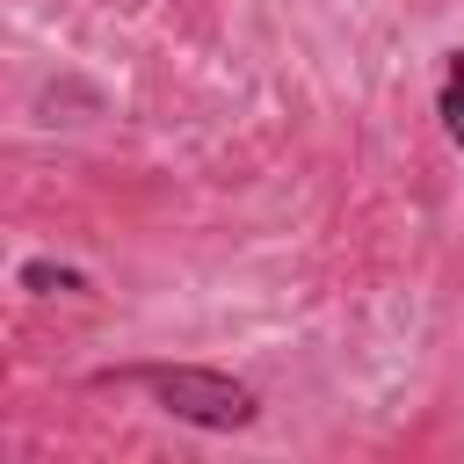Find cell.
Returning <instances> with one entry per match:
<instances>
[{
    "label": "cell",
    "instance_id": "cell-3",
    "mask_svg": "<svg viewBox=\"0 0 464 464\" xmlns=\"http://www.w3.org/2000/svg\"><path fill=\"white\" fill-rule=\"evenodd\" d=\"M22 290L58 297V290H87V276L80 268H58V261H22Z\"/></svg>",
    "mask_w": 464,
    "mask_h": 464
},
{
    "label": "cell",
    "instance_id": "cell-1",
    "mask_svg": "<svg viewBox=\"0 0 464 464\" xmlns=\"http://www.w3.org/2000/svg\"><path fill=\"white\" fill-rule=\"evenodd\" d=\"M130 384H145L160 399V413H174L188 428H210V435H232L261 413L254 384H239L225 370H196V362H145V370H130Z\"/></svg>",
    "mask_w": 464,
    "mask_h": 464
},
{
    "label": "cell",
    "instance_id": "cell-2",
    "mask_svg": "<svg viewBox=\"0 0 464 464\" xmlns=\"http://www.w3.org/2000/svg\"><path fill=\"white\" fill-rule=\"evenodd\" d=\"M435 116H442L450 145L464 152V51H450V65H442V87H435Z\"/></svg>",
    "mask_w": 464,
    "mask_h": 464
}]
</instances>
